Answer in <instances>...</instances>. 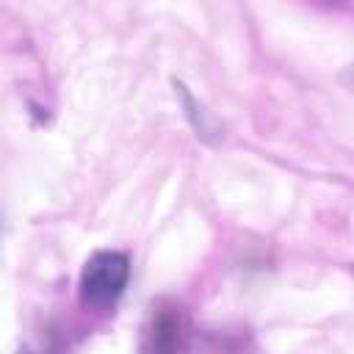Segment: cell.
Instances as JSON below:
<instances>
[{
  "instance_id": "2",
  "label": "cell",
  "mask_w": 354,
  "mask_h": 354,
  "mask_svg": "<svg viewBox=\"0 0 354 354\" xmlns=\"http://www.w3.org/2000/svg\"><path fill=\"white\" fill-rule=\"evenodd\" d=\"M152 346L155 348H171L177 346V315L174 313H158L155 326H152Z\"/></svg>"
},
{
  "instance_id": "1",
  "label": "cell",
  "mask_w": 354,
  "mask_h": 354,
  "mask_svg": "<svg viewBox=\"0 0 354 354\" xmlns=\"http://www.w3.org/2000/svg\"><path fill=\"white\" fill-rule=\"evenodd\" d=\"M130 279V260L124 252H113V249H102L94 252L80 271V301L86 307H111L127 288Z\"/></svg>"
}]
</instances>
